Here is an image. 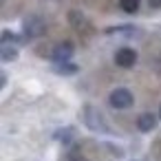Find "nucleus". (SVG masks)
<instances>
[{"mask_svg":"<svg viewBox=\"0 0 161 161\" xmlns=\"http://www.w3.org/2000/svg\"><path fill=\"white\" fill-rule=\"evenodd\" d=\"M80 117H82V121H84V126H86L88 130L99 132V135H113V128L108 126V121H106L104 113H102L97 106H93V104L82 106Z\"/></svg>","mask_w":161,"mask_h":161,"instance_id":"obj_1","label":"nucleus"},{"mask_svg":"<svg viewBox=\"0 0 161 161\" xmlns=\"http://www.w3.org/2000/svg\"><path fill=\"white\" fill-rule=\"evenodd\" d=\"M47 33V20L40 16V14H29L25 16L22 20V36L25 40H36V38H42Z\"/></svg>","mask_w":161,"mask_h":161,"instance_id":"obj_2","label":"nucleus"},{"mask_svg":"<svg viewBox=\"0 0 161 161\" xmlns=\"http://www.w3.org/2000/svg\"><path fill=\"white\" fill-rule=\"evenodd\" d=\"M108 104H110V108H115V110H126V108H130L132 104H135V97H132V93L128 91V88H115V91H110V95H108Z\"/></svg>","mask_w":161,"mask_h":161,"instance_id":"obj_3","label":"nucleus"},{"mask_svg":"<svg viewBox=\"0 0 161 161\" xmlns=\"http://www.w3.org/2000/svg\"><path fill=\"white\" fill-rule=\"evenodd\" d=\"M66 20H69L71 29H75L77 33H82V36H91V33H93V25H91V20H88L80 9H71V11L66 14Z\"/></svg>","mask_w":161,"mask_h":161,"instance_id":"obj_4","label":"nucleus"},{"mask_svg":"<svg viewBox=\"0 0 161 161\" xmlns=\"http://www.w3.org/2000/svg\"><path fill=\"white\" fill-rule=\"evenodd\" d=\"M73 53H75V44L69 42V40H64V42H58L51 49L49 58H51V62H71Z\"/></svg>","mask_w":161,"mask_h":161,"instance_id":"obj_5","label":"nucleus"},{"mask_svg":"<svg viewBox=\"0 0 161 161\" xmlns=\"http://www.w3.org/2000/svg\"><path fill=\"white\" fill-rule=\"evenodd\" d=\"M115 64L119 69H132L137 64V51L130 47H121L115 51Z\"/></svg>","mask_w":161,"mask_h":161,"instance_id":"obj_6","label":"nucleus"},{"mask_svg":"<svg viewBox=\"0 0 161 161\" xmlns=\"http://www.w3.org/2000/svg\"><path fill=\"white\" fill-rule=\"evenodd\" d=\"M51 71L55 75H62V77H69V75H77L80 73V66L75 62H53L51 64Z\"/></svg>","mask_w":161,"mask_h":161,"instance_id":"obj_7","label":"nucleus"},{"mask_svg":"<svg viewBox=\"0 0 161 161\" xmlns=\"http://www.w3.org/2000/svg\"><path fill=\"white\" fill-rule=\"evenodd\" d=\"M137 128H139V132H152V130L157 128V115H152V113H141V115L137 117Z\"/></svg>","mask_w":161,"mask_h":161,"instance_id":"obj_8","label":"nucleus"},{"mask_svg":"<svg viewBox=\"0 0 161 161\" xmlns=\"http://www.w3.org/2000/svg\"><path fill=\"white\" fill-rule=\"evenodd\" d=\"M53 139L60 141V143H64V146H69V143H73V139H75V128H73V126L58 128V130L53 132Z\"/></svg>","mask_w":161,"mask_h":161,"instance_id":"obj_9","label":"nucleus"},{"mask_svg":"<svg viewBox=\"0 0 161 161\" xmlns=\"http://www.w3.org/2000/svg\"><path fill=\"white\" fill-rule=\"evenodd\" d=\"M0 60H3V62L18 60V47H14V44H0Z\"/></svg>","mask_w":161,"mask_h":161,"instance_id":"obj_10","label":"nucleus"},{"mask_svg":"<svg viewBox=\"0 0 161 161\" xmlns=\"http://www.w3.org/2000/svg\"><path fill=\"white\" fill-rule=\"evenodd\" d=\"M115 33H124V36H137L139 29L132 27V25H121V27H108L106 29V36H115Z\"/></svg>","mask_w":161,"mask_h":161,"instance_id":"obj_11","label":"nucleus"},{"mask_svg":"<svg viewBox=\"0 0 161 161\" xmlns=\"http://www.w3.org/2000/svg\"><path fill=\"white\" fill-rule=\"evenodd\" d=\"M139 5H141V0H119V9L124 14H137Z\"/></svg>","mask_w":161,"mask_h":161,"instance_id":"obj_12","label":"nucleus"},{"mask_svg":"<svg viewBox=\"0 0 161 161\" xmlns=\"http://www.w3.org/2000/svg\"><path fill=\"white\" fill-rule=\"evenodd\" d=\"M148 5L152 9H161V0H148Z\"/></svg>","mask_w":161,"mask_h":161,"instance_id":"obj_13","label":"nucleus"},{"mask_svg":"<svg viewBox=\"0 0 161 161\" xmlns=\"http://www.w3.org/2000/svg\"><path fill=\"white\" fill-rule=\"evenodd\" d=\"M5 84H7V75L0 71V91H3V86H5Z\"/></svg>","mask_w":161,"mask_h":161,"instance_id":"obj_14","label":"nucleus"},{"mask_svg":"<svg viewBox=\"0 0 161 161\" xmlns=\"http://www.w3.org/2000/svg\"><path fill=\"white\" fill-rule=\"evenodd\" d=\"M71 161H88V159H86V157H80V154H77V157H73Z\"/></svg>","mask_w":161,"mask_h":161,"instance_id":"obj_15","label":"nucleus"},{"mask_svg":"<svg viewBox=\"0 0 161 161\" xmlns=\"http://www.w3.org/2000/svg\"><path fill=\"white\" fill-rule=\"evenodd\" d=\"M157 117H159V119H161V106H159V115H157Z\"/></svg>","mask_w":161,"mask_h":161,"instance_id":"obj_16","label":"nucleus"},{"mask_svg":"<svg viewBox=\"0 0 161 161\" xmlns=\"http://www.w3.org/2000/svg\"><path fill=\"white\" fill-rule=\"evenodd\" d=\"M3 5H5V0H0V7H3Z\"/></svg>","mask_w":161,"mask_h":161,"instance_id":"obj_17","label":"nucleus"}]
</instances>
